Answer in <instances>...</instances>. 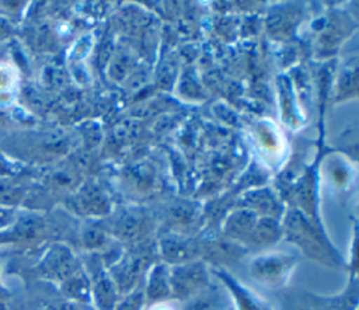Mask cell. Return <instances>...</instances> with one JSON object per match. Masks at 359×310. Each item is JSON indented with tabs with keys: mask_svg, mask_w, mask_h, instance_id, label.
I'll use <instances>...</instances> for the list:
<instances>
[{
	"mask_svg": "<svg viewBox=\"0 0 359 310\" xmlns=\"http://www.w3.org/2000/svg\"><path fill=\"white\" fill-rule=\"evenodd\" d=\"M150 310H174V307H171L170 304H165V303H158V304L153 306Z\"/></svg>",
	"mask_w": 359,
	"mask_h": 310,
	"instance_id": "obj_8",
	"label": "cell"
},
{
	"mask_svg": "<svg viewBox=\"0 0 359 310\" xmlns=\"http://www.w3.org/2000/svg\"><path fill=\"white\" fill-rule=\"evenodd\" d=\"M205 271L203 267L198 264H189L185 267H180L172 272L171 276V288L177 296L185 297L199 289L205 282Z\"/></svg>",
	"mask_w": 359,
	"mask_h": 310,
	"instance_id": "obj_3",
	"label": "cell"
},
{
	"mask_svg": "<svg viewBox=\"0 0 359 310\" xmlns=\"http://www.w3.org/2000/svg\"><path fill=\"white\" fill-rule=\"evenodd\" d=\"M45 310H80L74 303L70 302H56L45 307Z\"/></svg>",
	"mask_w": 359,
	"mask_h": 310,
	"instance_id": "obj_6",
	"label": "cell"
},
{
	"mask_svg": "<svg viewBox=\"0 0 359 310\" xmlns=\"http://www.w3.org/2000/svg\"><path fill=\"white\" fill-rule=\"evenodd\" d=\"M10 297V290L3 285L1 282V276H0V302H4Z\"/></svg>",
	"mask_w": 359,
	"mask_h": 310,
	"instance_id": "obj_7",
	"label": "cell"
},
{
	"mask_svg": "<svg viewBox=\"0 0 359 310\" xmlns=\"http://www.w3.org/2000/svg\"><path fill=\"white\" fill-rule=\"evenodd\" d=\"M14 222V210L13 208L0 206V231L8 229Z\"/></svg>",
	"mask_w": 359,
	"mask_h": 310,
	"instance_id": "obj_5",
	"label": "cell"
},
{
	"mask_svg": "<svg viewBox=\"0 0 359 310\" xmlns=\"http://www.w3.org/2000/svg\"><path fill=\"white\" fill-rule=\"evenodd\" d=\"M289 236L292 240H294L296 244H299L307 254L313 255L314 258H320V257H325V260L328 258V255L325 254V250L323 247V244L320 243V240L316 237L314 231L307 230V226L303 224V227H297L296 223H289V230H287Z\"/></svg>",
	"mask_w": 359,
	"mask_h": 310,
	"instance_id": "obj_4",
	"label": "cell"
},
{
	"mask_svg": "<svg viewBox=\"0 0 359 310\" xmlns=\"http://www.w3.org/2000/svg\"><path fill=\"white\" fill-rule=\"evenodd\" d=\"M290 264H292L290 257H285V255L262 257L252 262L251 272L261 282L276 283L282 281Z\"/></svg>",
	"mask_w": 359,
	"mask_h": 310,
	"instance_id": "obj_2",
	"label": "cell"
},
{
	"mask_svg": "<svg viewBox=\"0 0 359 310\" xmlns=\"http://www.w3.org/2000/svg\"><path fill=\"white\" fill-rule=\"evenodd\" d=\"M74 258L72 252L63 245L52 247L39 262L36 271L39 276L48 279H57L67 283L66 289L72 290L74 275Z\"/></svg>",
	"mask_w": 359,
	"mask_h": 310,
	"instance_id": "obj_1",
	"label": "cell"
}]
</instances>
